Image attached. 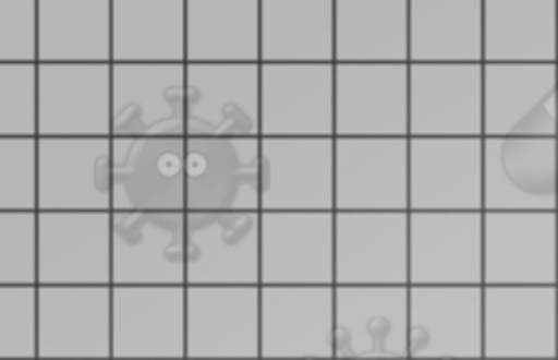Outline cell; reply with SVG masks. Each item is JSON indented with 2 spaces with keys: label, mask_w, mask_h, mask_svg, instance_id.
Instances as JSON below:
<instances>
[{
  "label": "cell",
  "mask_w": 558,
  "mask_h": 360,
  "mask_svg": "<svg viewBox=\"0 0 558 360\" xmlns=\"http://www.w3.org/2000/svg\"><path fill=\"white\" fill-rule=\"evenodd\" d=\"M558 212H482V286H558Z\"/></svg>",
  "instance_id": "277c9868"
},
{
  "label": "cell",
  "mask_w": 558,
  "mask_h": 360,
  "mask_svg": "<svg viewBox=\"0 0 558 360\" xmlns=\"http://www.w3.org/2000/svg\"><path fill=\"white\" fill-rule=\"evenodd\" d=\"M333 2L259 4V63H336Z\"/></svg>",
  "instance_id": "d4e9b609"
},
{
  "label": "cell",
  "mask_w": 558,
  "mask_h": 360,
  "mask_svg": "<svg viewBox=\"0 0 558 360\" xmlns=\"http://www.w3.org/2000/svg\"><path fill=\"white\" fill-rule=\"evenodd\" d=\"M556 314H558V305H556ZM556 329H558V319H556Z\"/></svg>",
  "instance_id": "e575fe53"
},
{
  "label": "cell",
  "mask_w": 558,
  "mask_h": 360,
  "mask_svg": "<svg viewBox=\"0 0 558 360\" xmlns=\"http://www.w3.org/2000/svg\"><path fill=\"white\" fill-rule=\"evenodd\" d=\"M408 212H482V137H408Z\"/></svg>",
  "instance_id": "4fadbf2b"
},
{
  "label": "cell",
  "mask_w": 558,
  "mask_h": 360,
  "mask_svg": "<svg viewBox=\"0 0 558 360\" xmlns=\"http://www.w3.org/2000/svg\"><path fill=\"white\" fill-rule=\"evenodd\" d=\"M0 137H37V63H0Z\"/></svg>",
  "instance_id": "f546056e"
},
{
  "label": "cell",
  "mask_w": 558,
  "mask_h": 360,
  "mask_svg": "<svg viewBox=\"0 0 558 360\" xmlns=\"http://www.w3.org/2000/svg\"><path fill=\"white\" fill-rule=\"evenodd\" d=\"M408 360H482V286H408Z\"/></svg>",
  "instance_id": "9a60e30c"
},
{
  "label": "cell",
  "mask_w": 558,
  "mask_h": 360,
  "mask_svg": "<svg viewBox=\"0 0 558 360\" xmlns=\"http://www.w3.org/2000/svg\"><path fill=\"white\" fill-rule=\"evenodd\" d=\"M37 63H111V2H37Z\"/></svg>",
  "instance_id": "4316f807"
},
{
  "label": "cell",
  "mask_w": 558,
  "mask_h": 360,
  "mask_svg": "<svg viewBox=\"0 0 558 360\" xmlns=\"http://www.w3.org/2000/svg\"><path fill=\"white\" fill-rule=\"evenodd\" d=\"M558 63H482V137H558Z\"/></svg>",
  "instance_id": "8fae6325"
},
{
  "label": "cell",
  "mask_w": 558,
  "mask_h": 360,
  "mask_svg": "<svg viewBox=\"0 0 558 360\" xmlns=\"http://www.w3.org/2000/svg\"><path fill=\"white\" fill-rule=\"evenodd\" d=\"M0 212H37V137H0Z\"/></svg>",
  "instance_id": "4dcf8cb0"
},
{
  "label": "cell",
  "mask_w": 558,
  "mask_h": 360,
  "mask_svg": "<svg viewBox=\"0 0 558 360\" xmlns=\"http://www.w3.org/2000/svg\"><path fill=\"white\" fill-rule=\"evenodd\" d=\"M185 135V63H111V137Z\"/></svg>",
  "instance_id": "d6986e66"
},
{
  "label": "cell",
  "mask_w": 558,
  "mask_h": 360,
  "mask_svg": "<svg viewBox=\"0 0 558 360\" xmlns=\"http://www.w3.org/2000/svg\"><path fill=\"white\" fill-rule=\"evenodd\" d=\"M259 135L185 137V212H259Z\"/></svg>",
  "instance_id": "9c48e42d"
},
{
  "label": "cell",
  "mask_w": 558,
  "mask_h": 360,
  "mask_svg": "<svg viewBox=\"0 0 558 360\" xmlns=\"http://www.w3.org/2000/svg\"><path fill=\"white\" fill-rule=\"evenodd\" d=\"M556 2H558V0H556Z\"/></svg>",
  "instance_id": "d590c367"
},
{
  "label": "cell",
  "mask_w": 558,
  "mask_h": 360,
  "mask_svg": "<svg viewBox=\"0 0 558 360\" xmlns=\"http://www.w3.org/2000/svg\"><path fill=\"white\" fill-rule=\"evenodd\" d=\"M268 137H336V63H259Z\"/></svg>",
  "instance_id": "5b68a950"
},
{
  "label": "cell",
  "mask_w": 558,
  "mask_h": 360,
  "mask_svg": "<svg viewBox=\"0 0 558 360\" xmlns=\"http://www.w3.org/2000/svg\"><path fill=\"white\" fill-rule=\"evenodd\" d=\"M558 286H482V360H558Z\"/></svg>",
  "instance_id": "3957f363"
},
{
  "label": "cell",
  "mask_w": 558,
  "mask_h": 360,
  "mask_svg": "<svg viewBox=\"0 0 558 360\" xmlns=\"http://www.w3.org/2000/svg\"><path fill=\"white\" fill-rule=\"evenodd\" d=\"M336 137H408V63H336Z\"/></svg>",
  "instance_id": "7402d4cb"
},
{
  "label": "cell",
  "mask_w": 558,
  "mask_h": 360,
  "mask_svg": "<svg viewBox=\"0 0 558 360\" xmlns=\"http://www.w3.org/2000/svg\"><path fill=\"white\" fill-rule=\"evenodd\" d=\"M482 212H558V137H482Z\"/></svg>",
  "instance_id": "6da1fadb"
},
{
  "label": "cell",
  "mask_w": 558,
  "mask_h": 360,
  "mask_svg": "<svg viewBox=\"0 0 558 360\" xmlns=\"http://www.w3.org/2000/svg\"><path fill=\"white\" fill-rule=\"evenodd\" d=\"M259 260V212H185V281L192 286L253 284Z\"/></svg>",
  "instance_id": "8992f818"
},
{
  "label": "cell",
  "mask_w": 558,
  "mask_h": 360,
  "mask_svg": "<svg viewBox=\"0 0 558 360\" xmlns=\"http://www.w3.org/2000/svg\"><path fill=\"white\" fill-rule=\"evenodd\" d=\"M333 140L259 135V212H333Z\"/></svg>",
  "instance_id": "7a4b0ae2"
},
{
  "label": "cell",
  "mask_w": 558,
  "mask_h": 360,
  "mask_svg": "<svg viewBox=\"0 0 558 360\" xmlns=\"http://www.w3.org/2000/svg\"><path fill=\"white\" fill-rule=\"evenodd\" d=\"M336 63H408V0H338Z\"/></svg>",
  "instance_id": "484cf974"
},
{
  "label": "cell",
  "mask_w": 558,
  "mask_h": 360,
  "mask_svg": "<svg viewBox=\"0 0 558 360\" xmlns=\"http://www.w3.org/2000/svg\"><path fill=\"white\" fill-rule=\"evenodd\" d=\"M333 286H408V212H333Z\"/></svg>",
  "instance_id": "ac0fdd59"
},
{
  "label": "cell",
  "mask_w": 558,
  "mask_h": 360,
  "mask_svg": "<svg viewBox=\"0 0 558 360\" xmlns=\"http://www.w3.org/2000/svg\"><path fill=\"white\" fill-rule=\"evenodd\" d=\"M333 212H408V137H336Z\"/></svg>",
  "instance_id": "44dd1931"
},
{
  "label": "cell",
  "mask_w": 558,
  "mask_h": 360,
  "mask_svg": "<svg viewBox=\"0 0 558 360\" xmlns=\"http://www.w3.org/2000/svg\"><path fill=\"white\" fill-rule=\"evenodd\" d=\"M185 63H259V4L185 2Z\"/></svg>",
  "instance_id": "f1b7e54d"
},
{
  "label": "cell",
  "mask_w": 558,
  "mask_h": 360,
  "mask_svg": "<svg viewBox=\"0 0 558 360\" xmlns=\"http://www.w3.org/2000/svg\"><path fill=\"white\" fill-rule=\"evenodd\" d=\"M111 63H185V2H111Z\"/></svg>",
  "instance_id": "83f0119b"
},
{
  "label": "cell",
  "mask_w": 558,
  "mask_h": 360,
  "mask_svg": "<svg viewBox=\"0 0 558 360\" xmlns=\"http://www.w3.org/2000/svg\"><path fill=\"white\" fill-rule=\"evenodd\" d=\"M336 360H408V286H333Z\"/></svg>",
  "instance_id": "2e32d148"
},
{
  "label": "cell",
  "mask_w": 558,
  "mask_h": 360,
  "mask_svg": "<svg viewBox=\"0 0 558 360\" xmlns=\"http://www.w3.org/2000/svg\"><path fill=\"white\" fill-rule=\"evenodd\" d=\"M111 277L131 288L185 281V212H111Z\"/></svg>",
  "instance_id": "e0dca14e"
},
{
  "label": "cell",
  "mask_w": 558,
  "mask_h": 360,
  "mask_svg": "<svg viewBox=\"0 0 558 360\" xmlns=\"http://www.w3.org/2000/svg\"><path fill=\"white\" fill-rule=\"evenodd\" d=\"M408 137H482V63H408Z\"/></svg>",
  "instance_id": "7c38bea8"
},
{
  "label": "cell",
  "mask_w": 558,
  "mask_h": 360,
  "mask_svg": "<svg viewBox=\"0 0 558 360\" xmlns=\"http://www.w3.org/2000/svg\"><path fill=\"white\" fill-rule=\"evenodd\" d=\"M0 63H37V4L0 2Z\"/></svg>",
  "instance_id": "1f68e13d"
},
{
  "label": "cell",
  "mask_w": 558,
  "mask_h": 360,
  "mask_svg": "<svg viewBox=\"0 0 558 360\" xmlns=\"http://www.w3.org/2000/svg\"><path fill=\"white\" fill-rule=\"evenodd\" d=\"M111 212H185V135L111 137Z\"/></svg>",
  "instance_id": "30bf717a"
},
{
  "label": "cell",
  "mask_w": 558,
  "mask_h": 360,
  "mask_svg": "<svg viewBox=\"0 0 558 360\" xmlns=\"http://www.w3.org/2000/svg\"><path fill=\"white\" fill-rule=\"evenodd\" d=\"M408 63H482V0H408Z\"/></svg>",
  "instance_id": "cb8c5ba5"
},
{
  "label": "cell",
  "mask_w": 558,
  "mask_h": 360,
  "mask_svg": "<svg viewBox=\"0 0 558 360\" xmlns=\"http://www.w3.org/2000/svg\"><path fill=\"white\" fill-rule=\"evenodd\" d=\"M408 286H482V212H408Z\"/></svg>",
  "instance_id": "5bb4252c"
},
{
  "label": "cell",
  "mask_w": 558,
  "mask_h": 360,
  "mask_svg": "<svg viewBox=\"0 0 558 360\" xmlns=\"http://www.w3.org/2000/svg\"><path fill=\"white\" fill-rule=\"evenodd\" d=\"M482 63H558V2L482 0Z\"/></svg>",
  "instance_id": "603a6c76"
},
{
  "label": "cell",
  "mask_w": 558,
  "mask_h": 360,
  "mask_svg": "<svg viewBox=\"0 0 558 360\" xmlns=\"http://www.w3.org/2000/svg\"><path fill=\"white\" fill-rule=\"evenodd\" d=\"M556 260H558V231H556Z\"/></svg>",
  "instance_id": "836d02e7"
},
{
  "label": "cell",
  "mask_w": 558,
  "mask_h": 360,
  "mask_svg": "<svg viewBox=\"0 0 558 360\" xmlns=\"http://www.w3.org/2000/svg\"><path fill=\"white\" fill-rule=\"evenodd\" d=\"M259 63H185V137H257Z\"/></svg>",
  "instance_id": "52a82bcc"
},
{
  "label": "cell",
  "mask_w": 558,
  "mask_h": 360,
  "mask_svg": "<svg viewBox=\"0 0 558 360\" xmlns=\"http://www.w3.org/2000/svg\"><path fill=\"white\" fill-rule=\"evenodd\" d=\"M111 135V63H37V137Z\"/></svg>",
  "instance_id": "ffe728a7"
},
{
  "label": "cell",
  "mask_w": 558,
  "mask_h": 360,
  "mask_svg": "<svg viewBox=\"0 0 558 360\" xmlns=\"http://www.w3.org/2000/svg\"><path fill=\"white\" fill-rule=\"evenodd\" d=\"M37 212H111V135L37 137Z\"/></svg>",
  "instance_id": "ba28073f"
},
{
  "label": "cell",
  "mask_w": 558,
  "mask_h": 360,
  "mask_svg": "<svg viewBox=\"0 0 558 360\" xmlns=\"http://www.w3.org/2000/svg\"><path fill=\"white\" fill-rule=\"evenodd\" d=\"M556 122H558V83H556Z\"/></svg>",
  "instance_id": "d6a6232c"
}]
</instances>
